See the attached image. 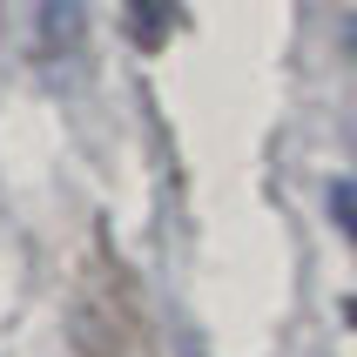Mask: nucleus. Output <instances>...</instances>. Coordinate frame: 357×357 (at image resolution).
Instances as JSON below:
<instances>
[{"mask_svg":"<svg viewBox=\"0 0 357 357\" xmlns=\"http://www.w3.org/2000/svg\"><path fill=\"white\" fill-rule=\"evenodd\" d=\"M331 216H337L344 236L357 243V182H337V189H331Z\"/></svg>","mask_w":357,"mask_h":357,"instance_id":"obj_4","label":"nucleus"},{"mask_svg":"<svg viewBox=\"0 0 357 357\" xmlns=\"http://www.w3.org/2000/svg\"><path fill=\"white\" fill-rule=\"evenodd\" d=\"M176 20H182V0H128V34L142 47H162L176 34Z\"/></svg>","mask_w":357,"mask_h":357,"instance_id":"obj_3","label":"nucleus"},{"mask_svg":"<svg viewBox=\"0 0 357 357\" xmlns=\"http://www.w3.org/2000/svg\"><path fill=\"white\" fill-rule=\"evenodd\" d=\"M351 47H357V20H351Z\"/></svg>","mask_w":357,"mask_h":357,"instance_id":"obj_5","label":"nucleus"},{"mask_svg":"<svg viewBox=\"0 0 357 357\" xmlns=\"http://www.w3.org/2000/svg\"><path fill=\"white\" fill-rule=\"evenodd\" d=\"M75 357H155L149 344V317H142L135 290L108 257L81 270L75 290Z\"/></svg>","mask_w":357,"mask_h":357,"instance_id":"obj_1","label":"nucleus"},{"mask_svg":"<svg viewBox=\"0 0 357 357\" xmlns=\"http://www.w3.org/2000/svg\"><path fill=\"white\" fill-rule=\"evenodd\" d=\"M34 54L40 61L81 54V7L75 0H34Z\"/></svg>","mask_w":357,"mask_h":357,"instance_id":"obj_2","label":"nucleus"}]
</instances>
